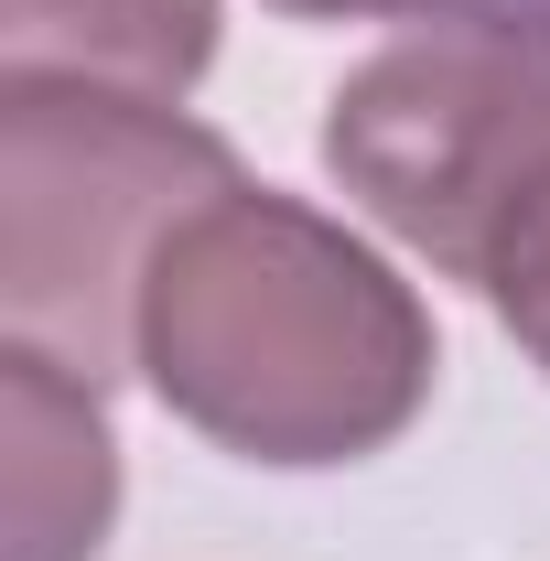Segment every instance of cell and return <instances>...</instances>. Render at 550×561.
<instances>
[{
  "label": "cell",
  "instance_id": "cell-1",
  "mask_svg": "<svg viewBox=\"0 0 550 561\" xmlns=\"http://www.w3.org/2000/svg\"><path fill=\"white\" fill-rule=\"evenodd\" d=\"M140 378L249 465H356L432 400V313L335 216L227 184L140 280Z\"/></svg>",
  "mask_w": 550,
  "mask_h": 561
},
{
  "label": "cell",
  "instance_id": "cell-2",
  "mask_svg": "<svg viewBox=\"0 0 550 561\" xmlns=\"http://www.w3.org/2000/svg\"><path fill=\"white\" fill-rule=\"evenodd\" d=\"M238 184V151L173 98L87 76H0V313L76 378L140 367V280L162 238Z\"/></svg>",
  "mask_w": 550,
  "mask_h": 561
},
{
  "label": "cell",
  "instance_id": "cell-3",
  "mask_svg": "<svg viewBox=\"0 0 550 561\" xmlns=\"http://www.w3.org/2000/svg\"><path fill=\"white\" fill-rule=\"evenodd\" d=\"M550 162V22L432 11L335 87L324 173L432 271H485L496 216Z\"/></svg>",
  "mask_w": 550,
  "mask_h": 561
},
{
  "label": "cell",
  "instance_id": "cell-4",
  "mask_svg": "<svg viewBox=\"0 0 550 561\" xmlns=\"http://www.w3.org/2000/svg\"><path fill=\"white\" fill-rule=\"evenodd\" d=\"M11 561H87L119 507V443L98 421V378L11 346Z\"/></svg>",
  "mask_w": 550,
  "mask_h": 561
},
{
  "label": "cell",
  "instance_id": "cell-5",
  "mask_svg": "<svg viewBox=\"0 0 550 561\" xmlns=\"http://www.w3.org/2000/svg\"><path fill=\"white\" fill-rule=\"evenodd\" d=\"M216 66V0H0V76L184 98Z\"/></svg>",
  "mask_w": 550,
  "mask_h": 561
},
{
  "label": "cell",
  "instance_id": "cell-6",
  "mask_svg": "<svg viewBox=\"0 0 550 561\" xmlns=\"http://www.w3.org/2000/svg\"><path fill=\"white\" fill-rule=\"evenodd\" d=\"M485 302H496V324L518 335V346L550 367V162L518 184V206L496 216V238H485Z\"/></svg>",
  "mask_w": 550,
  "mask_h": 561
},
{
  "label": "cell",
  "instance_id": "cell-7",
  "mask_svg": "<svg viewBox=\"0 0 550 561\" xmlns=\"http://www.w3.org/2000/svg\"><path fill=\"white\" fill-rule=\"evenodd\" d=\"M280 11H302V22H345V11H432V0H280Z\"/></svg>",
  "mask_w": 550,
  "mask_h": 561
},
{
  "label": "cell",
  "instance_id": "cell-8",
  "mask_svg": "<svg viewBox=\"0 0 550 561\" xmlns=\"http://www.w3.org/2000/svg\"><path fill=\"white\" fill-rule=\"evenodd\" d=\"M432 11H518V22H550V0H432Z\"/></svg>",
  "mask_w": 550,
  "mask_h": 561
}]
</instances>
